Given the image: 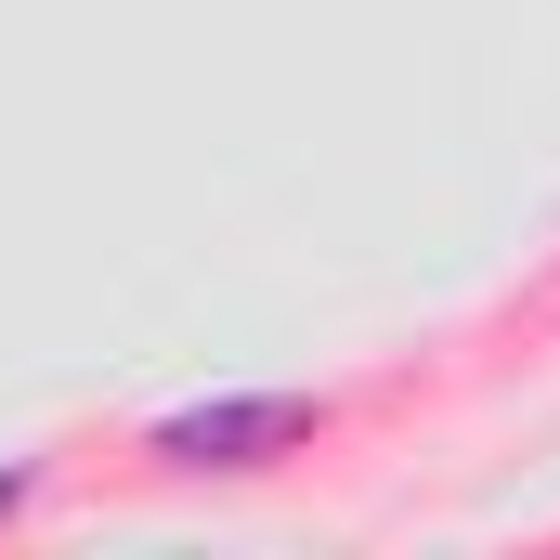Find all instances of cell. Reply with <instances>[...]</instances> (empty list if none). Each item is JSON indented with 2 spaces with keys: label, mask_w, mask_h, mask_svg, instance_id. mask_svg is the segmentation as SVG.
<instances>
[{
  "label": "cell",
  "mask_w": 560,
  "mask_h": 560,
  "mask_svg": "<svg viewBox=\"0 0 560 560\" xmlns=\"http://www.w3.org/2000/svg\"><path fill=\"white\" fill-rule=\"evenodd\" d=\"M13 509H26V469H0V522H13Z\"/></svg>",
  "instance_id": "2"
},
{
  "label": "cell",
  "mask_w": 560,
  "mask_h": 560,
  "mask_svg": "<svg viewBox=\"0 0 560 560\" xmlns=\"http://www.w3.org/2000/svg\"><path fill=\"white\" fill-rule=\"evenodd\" d=\"M313 430H326L313 392H222V405L156 418L143 456H156V469H261V456H287V443H313Z\"/></svg>",
  "instance_id": "1"
}]
</instances>
